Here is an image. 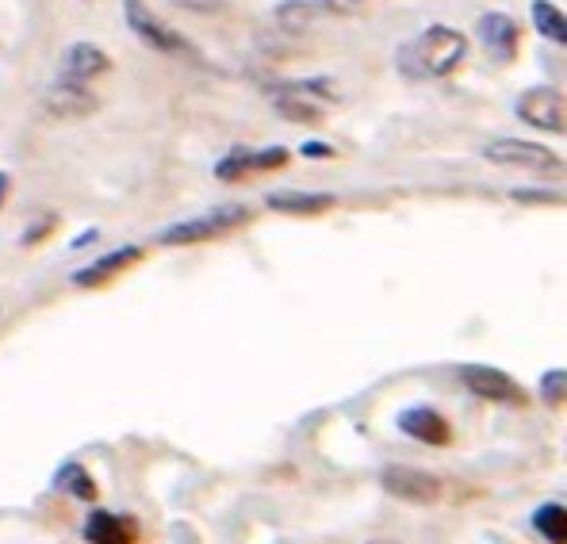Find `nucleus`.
Listing matches in <instances>:
<instances>
[{
    "mask_svg": "<svg viewBox=\"0 0 567 544\" xmlns=\"http://www.w3.org/2000/svg\"><path fill=\"white\" fill-rule=\"evenodd\" d=\"M8 184H12V181H8V173H0V204L8 199Z\"/></svg>",
    "mask_w": 567,
    "mask_h": 544,
    "instance_id": "obj_26",
    "label": "nucleus"
},
{
    "mask_svg": "<svg viewBox=\"0 0 567 544\" xmlns=\"http://www.w3.org/2000/svg\"><path fill=\"white\" fill-rule=\"evenodd\" d=\"M85 544H135L138 522L131 514H115V510H93L81 525Z\"/></svg>",
    "mask_w": 567,
    "mask_h": 544,
    "instance_id": "obj_10",
    "label": "nucleus"
},
{
    "mask_svg": "<svg viewBox=\"0 0 567 544\" xmlns=\"http://www.w3.org/2000/svg\"><path fill=\"white\" fill-rule=\"evenodd\" d=\"M369 544H399V541H388V537H377V541H369Z\"/></svg>",
    "mask_w": 567,
    "mask_h": 544,
    "instance_id": "obj_27",
    "label": "nucleus"
},
{
    "mask_svg": "<svg viewBox=\"0 0 567 544\" xmlns=\"http://www.w3.org/2000/svg\"><path fill=\"white\" fill-rule=\"evenodd\" d=\"M142 261V246H123V249H112V254L96 257L93 265H85V269L73 273V284L78 288H100V284L115 280L120 273H127L131 265Z\"/></svg>",
    "mask_w": 567,
    "mask_h": 544,
    "instance_id": "obj_13",
    "label": "nucleus"
},
{
    "mask_svg": "<svg viewBox=\"0 0 567 544\" xmlns=\"http://www.w3.org/2000/svg\"><path fill=\"white\" fill-rule=\"evenodd\" d=\"M96 238H100V230H96V227H93V230H81V234H78V238H73V242H70V249H73V254H78V249L93 246V242H96Z\"/></svg>",
    "mask_w": 567,
    "mask_h": 544,
    "instance_id": "obj_23",
    "label": "nucleus"
},
{
    "mask_svg": "<svg viewBox=\"0 0 567 544\" xmlns=\"http://www.w3.org/2000/svg\"><path fill=\"white\" fill-rule=\"evenodd\" d=\"M123 16H127L131 35H138L146 47L162 50V54H181L185 50V39L162 16H154V8H146V0H123Z\"/></svg>",
    "mask_w": 567,
    "mask_h": 544,
    "instance_id": "obj_6",
    "label": "nucleus"
},
{
    "mask_svg": "<svg viewBox=\"0 0 567 544\" xmlns=\"http://www.w3.org/2000/svg\"><path fill=\"white\" fill-rule=\"evenodd\" d=\"M50 487L62 491V495L78 499V502H96V480L85 472V464H78V460H65L62 468L54 472V480H50Z\"/></svg>",
    "mask_w": 567,
    "mask_h": 544,
    "instance_id": "obj_15",
    "label": "nucleus"
},
{
    "mask_svg": "<svg viewBox=\"0 0 567 544\" xmlns=\"http://www.w3.org/2000/svg\"><path fill=\"white\" fill-rule=\"evenodd\" d=\"M483 157L495 165H511V170H556V154L548 146H537V142H522V138H495Z\"/></svg>",
    "mask_w": 567,
    "mask_h": 544,
    "instance_id": "obj_8",
    "label": "nucleus"
},
{
    "mask_svg": "<svg viewBox=\"0 0 567 544\" xmlns=\"http://www.w3.org/2000/svg\"><path fill=\"white\" fill-rule=\"evenodd\" d=\"M43 104L58 120H81V115L96 112V96L89 92V85H73V81H62V78H58V85L47 89Z\"/></svg>",
    "mask_w": 567,
    "mask_h": 544,
    "instance_id": "obj_14",
    "label": "nucleus"
},
{
    "mask_svg": "<svg viewBox=\"0 0 567 544\" xmlns=\"http://www.w3.org/2000/svg\"><path fill=\"white\" fill-rule=\"evenodd\" d=\"M322 8H327V12H357V0H322Z\"/></svg>",
    "mask_w": 567,
    "mask_h": 544,
    "instance_id": "obj_25",
    "label": "nucleus"
},
{
    "mask_svg": "<svg viewBox=\"0 0 567 544\" xmlns=\"http://www.w3.org/2000/svg\"><path fill=\"white\" fill-rule=\"evenodd\" d=\"M564 396H567V372L564 368H548V372L540 376V403L560 407Z\"/></svg>",
    "mask_w": 567,
    "mask_h": 544,
    "instance_id": "obj_21",
    "label": "nucleus"
},
{
    "mask_svg": "<svg viewBox=\"0 0 567 544\" xmlns=\"http://www.w3.org/2000/svg\"><path fill=\"white\" fill-rule=\"evenodd\" d=\"M475 35H480V43L487 47L491 58H498V62H511V58L518 54V23H514L511 16H503V12L480 16Z\"/></svg>",
    "mask_w": 567,
    "mask_h": 544,
    "instance_id": "obj_12",
    "label": "nucleus"
},
{
    "mask_svg": "<svg viewBox=\"0 0 567 544\" xmlns=\"http://www.w3.org/2000/svg\"><path fill=\"white\" fill-rule=\"evenodd\" d=\"M177 8H188V12H219L223 0H173Z\"/></svg>",
    "mask_w": 567,
    "mask_h": 544,
    "instance_id": "obj_22",
    "label": "nucleus"
},
{
    "mask_svg": "<svg viewBox=\"0 0 567 544\" xmlns=\"http://www.w3.org/2000/svg\"><path fill=\"white\" fill-rule=\"evenodd\" d=\"M464 54H468V35L449 23H433L414 43L399 50V65L411 78H449L464 62Z\"/></svg>",
    "mask_w": 567,
    "mask_h": 544,
    "instance_id": "obj_1",
    "label": "nucleus"
},
{
    "mask_svg": "<svg viewBox=\"0 0 567 544\" xmlns=\"http://www.w3.org/2000/svg\"><path fill=\"white\" fill-rule=\"evenodd\" d=\"M58 65H62V81L89 85L93 78H104V73L112 70V58H107L96 43H73V47H65V54Z\"/></svg>",
    "mask_w": 567,
    "mask_h": 544,
    "instance_id": "obj_11",
    "label": "nucleus"
},
{
    "mask_svg": "<svg viewBox=\"0 0 567 544\" xmlns=\"http://www.w3.org/2000/svg\"><path fill=\"white\" fill-rule=\"evenodd\" d=\"M249 173H257L254 170V150H230V154L215 165V177L219 181H241V177H249Z\"/></svg>",
    "mask_w": 567,
    "mask_h": 544,
    "instance_id": "obj_20",
    "label": "nucleus"
},
{
    "mask_svg": "<svg viewBox=\"0 0 567 544\" xmlns=\"http://www.w3.org/2000/svg\"><path fill=\"white\" fill-rule=\"evenodd\" d=\"M327 12L322 8V0H288V4L277 8V23L288 35H303L307 28H315L319 23V16Z\"/></svg>",
    "mask_w": 567,
    "mask_h": 544,
    "instance_id": "obj_18",
    "label": "nucleus"
},
{
    "mask_svg": "<svg viewBox=\"0 0 567 544\" xmlns=\"http://www.w3.org/2000/svg\"><path fill=\"white\" fill-rule=\"evenodd\" d=\"M461 383L472 391L475 399H483V403H506V407H522L525 403L522 383L514 380L511 372H503V368L464 365L461 368Z\"/></svg>",
    "mask_w": 567,
    "mask_h": 544,
    "instance_id": "obj_5",
    "label": "nucleus"
},
{
    "mask_svg": "<svg viewBox=\"0 0 567 544\" xmlns=\"http://www.w3.org/2000/svg\"><path fill=\"white\" fill-rule=\"evenodd\" d=\"M399 433H406L411 441H419V445H449L453 441V425H449V418L441 414V410L433 407H406L403 414L395 418Z\"/></svg>",
    "mask_w": 567,
    "mask_h": 544,
    "instance_id": "obj_9",
    "label": "nucleus"
},
{
    "mask_svg": "<svg viewBox=\"0 0 567 544\" xmlns=\"http://www.w3.org/2000/svg\"><path fill=\"white\" fill-rule=\"evenodd\" d=\"M518 115L529 127L537 131H553L560 135L567 123V107H564V92L553 85H533L518 96Z\"/></svg>",
    "mask_w": 567,
    "mask_h": 544,
    "instance_id": "obj_7",
    "label": "nucleus"
},
{
    "mask_svg": "<svg viewBox=\"0 0 567 544\" xmlns=\"http://www.w3.org/2000/svg\"><path fill=\"white\" fill-rule=\"evenodd\" d=\"M249 219V212L241 204H227V207H215L207 215H196V219H181L173 227H165L157 234L162 246H199V242H212V238H223L227 230L241 227Z\"/></svg>",
    "mask_w": 567,
    "mask_h": 544,
    "instance_id": "obj_2",
    "label": "nucleus"
},
{
    "mask_svg": "<svg viewBox=\"0 0 567 544\" xmlns=\"http://www.w3.org/2000/svg\"><path fill=\"white\" fill-rule=\"evenodd\" d=\"M333 100H338V92H333L330 81H291V85L277 89L272 107L291 123H319L330 112Z\"/></svg>",
    "mask_w": 567,
    "mask_h": 544,
    "instance_id": "obj_3",
    "label": "nucleus"
},
{
    "mask_svg": "<svg viewBox=\"0 0 567 544\" xmlns=\"http://www.w3.org/2000/svg\"><path fill=\"white\" fill-rule=\"evenodd\" d=\"M529 16H533V28H537L548 43H556V47L567 43V20H564V12L553 4V0H533Z\"/></svg>",
    "mask_w": 567,
    "mask_h": 544,
    "instance_id": "obj_19",
    "label": "nucleus"
},
{
    "mask_svg": "<svg viewBox=\"0 0 567 544\" xmlns=\"http://www.w3.org/2000/svg\"><path fill=\"white\" fill-rule=\"evenodd\" d=\"M265 204L284 215H322L333 207V196H315V192H272Z\"/></svg>",
    "mask_w": 567,
    "mask_h": 544,
    "instance_id": "obj_17",
    "label": "nucleus"
},
{
    "mask_svg": "<svg viewBox=\"0 0 567 544\" xmlns=\"http://www.w3.org/2000/svg\"><path fill=\"white\" fill-rule=\"evenodd\" d=\"M380 487L391 499L411 502V506H433L441 499V480L422 468H406V464H388L380 472Z\"/></svg>",
    "mask_w": 567,
    "mask_h": 544,
    "instance_id": "obj_4",
    "label": "nucleus"
},
{
    "mask_svg": "<svg viewBox=\"0 0 567 544\" xmlns=\"http://www.w3.org/2000/svg\"><path fill=\"white\" fill-rule=\"evenodd\" d=\"M299 150H303L307 157H330V154H333V150L327 146V142H303V146H299Z\"/></svg>",
    "mask_w": 567,
    "mask_h": 544,
    "instance_id": "obj_24",
    "label": "nucleus"
},
{
    "mask_svg": "<svg viewBox=\"0 0 567 544\" xmlns=\"http://www.w3.org/2000/svg\"><path fill=\"white\" fill-rule=\"evenodd\" d=\"M529 525L537 530V537H540V541H548V544H567V506H564L560 499L540 502V506L533 510Z\"/></svg>",
    "mask_w": 567,
    "mask_h": 544,
    "instance_id": "obj_16",
    "label": "nucleus"
}]
</instances>
